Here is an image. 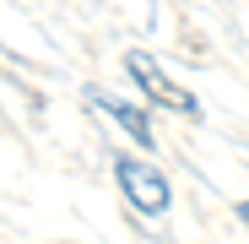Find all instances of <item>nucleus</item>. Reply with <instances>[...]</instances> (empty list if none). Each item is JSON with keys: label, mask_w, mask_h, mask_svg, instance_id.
Returning a JSON list of instances; mask_svg holds the SVG:
<instances>
[{"label": "nucleus", "mask_w": 249, "mask_h": 244, "mask_svg": "<svg viewBox=\"0 0 249 244\" xmlns=\"http://www.w3.org/2000/svg\"><path fill=\"white\" fill-rule=\"evenodd\" d=\"M238 223H244V228H249V201H238Z\"/></svg>", "instance_id": "obj_4"}, {"label": "nucleus", "mask_w": 249, "mask_h": 244, "mask_svg": "<svg viewBox=\"0 0 249 244\" xmlns=\"http://www.w3.org/2000/svg\"><path fill=\"white\" fill-rule=\"evenodd\" d=\"M124 71L136 76V87H141V93H146L152 103H162V109H174V114H190V119L200 114V103H195V98H190L184 87H174V81L162 76V65H157L152 55H141V49H130V55H124Z\"/></svg>", "instance_id": "obj_2"}, {"label": "nucleus", "mask_w": 249, "mask_h": 244, "mask_svg": "<svg viewBox=\"0 0 249 244\" xmlns=\"http://www.w3.org/2000/svg\"><path fill=\"white\" fill-rule=\"evenodd\" d=\"M87 103H92V109H103L108 119H119V125L136 136V147H152V119H146L136 103H124V98H108V93H87Z\"/></svg>", "instance_id": "obj_3"}, {"label": "nucleus", "mask_w": 249, "mask_h": 244, "mask_svg": "<svg viewBox=\"0 0 249 244\" xmlns=\"http://www.w3.org/2000/svg\"><path fill=\"white\" fill-rule=\"evenodd\" d=\"M114 185L124 190V201L141 212V217H168V206H174V185H168V174L162 169H152L146 157H114Z\"/></svg>", "instance_id": "obj_1"}]
</instances>
